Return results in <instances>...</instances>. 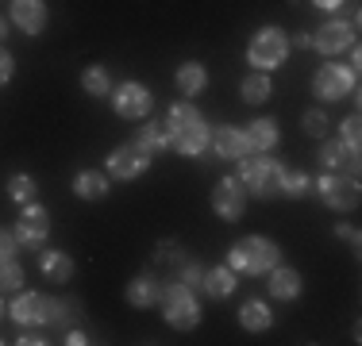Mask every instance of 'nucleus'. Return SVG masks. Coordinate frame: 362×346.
Returning <instances> with one entry per match:
<instances>
[{
  "label": "nucleus",
  "mask_w": 362,
  "mask_h": 346,
  "mask_svg": "<svg viewBox=\"0 0 362 346\" xmlns=\"http://www.w3.org/2000/svg\"><path fill=\"white\" fill-rule=\"evenodd\" d=\"M355 85H358V69H351V66H335V62H327L320 66L313 73V93L320 100H347V97H355Z\"/></svg>",
  "instance_id": "423d86ee"
},
{
  "label": "nucleus",
  "mask_w": 362,
  "mask_h": 346,
  "mask_svg": "<svg viewBox=\"0 0 362 346\" xmlns=\"http://www.w3.org/2000/svg\"><path fill=\"white\" fill-rule=\"evenodd\" d=\"M174 85H177V93H185V100H189V97H197V93H204V85H209V69H204L201 62H185V66H177Z\"/></svg>",
  "instance_id": "b1692460"
},
{
  "label": "nucleus",
  "mask_w": 362,
  "mask_h": 346,
  "mask_svg": "<svg viewBox=\"0 0 362 346\" xmlns=\"http://www.w3.org/2000/svg\"><path fill=\"white\" fill-rule=\"evenodd\" d=\"M4 39H8V16H0V47H4Z\"/></svg>",
  "instance_id": "a19ab883"
},
{
  "label": "nucleus",
  "mask_w": 362,
  "mask_h": 346,
  "mask_svg": "<svg viewBox=\"0 0 362 346\" xmlns=\"http://www.w3.org/2000/svg\"><path fill=\"white\" fill-rule=\"evenodd\" d=\"M16 239H20V246H42V242L50 239V212L42 204H23L20 212V223H16Z\"/></svg>",
  "instance_id": "9b49d317"
},
{
  "label": "nucleus",
  "mask_w": 362,
  "mask_h": 346,
  "mask_svg": "<svg viewBox=\"0 0 362 346\" xmlns=\"http://www.w3.org/2000/svg\"><path fill=\"white\" fill-rule=\"evenodd\" d=\"M243 135H247V150L251 154H270V150H278V143H281L278 119H255Z\"/></svg>",
  "instance_id": "dca6fc26"
},
{
  "label": "nucleus",
  "mask_w": 362,
  "mask_h": 346,
  "mask_svg": "<svg viewBox=\"0 0 362 346\" xmlns=\"http://www.w3.org/2000/svg\"><path fill=\"white\" fill-rule=\"evenodd\" d=\"M313 193L332 208V212H351L358 204V181L351 177H335V173H324V177L313 181Z\"/></svg>",
  "instance_id": "1a4fd4ad"
},
{
  "label": "nucleus",
  "mask_w": 362,
  "mask_h": 346,
  "mask_svg": "<svg viewBox=\"0 0 362 346\" xmlns=\"http://www.w3.org/2000/svg\"><path fill=\"white\" fill-rule=\"evenodd\" d=\"M146 169H151V158L132 143L116 146V150L108 154V177H116V181H135V177H143Z\"/></svg>",
  "instance_id": "ddd939ff"
},
{
  "label": "nucleus",
  "mask_w": 362,
  "mask_h": 346,
  "mask_svg": "<svg viewBox=\"0 0 362 346\" xmlns=\"http://www.w3.org/2000/svg\"><path fill=\"white\" fill-rule=\"evenodd\" d=\"M39 273L47 277V281L66 285L74 277V258L62 254V250H39Z\"/></svg>",
  "instance_id": "6ab92c4d"
},
{
  "label": "nucleus",
  "mask_w": 362,
  "mask_h": 346,
  "mask_svg": "<svg viewBox=\"0 0 362 346\" xmlns=\"http://www.w3.org/2000/svg\"><path fill=\"white\" fill-rule=\"evenodd\" d=\"M239 323H243L247 331H270L274 308L266 304V300H243V304H239Z\"/></svg>",
  "instance_id": "4be33fe9"
},
{
  "label": "nucleus",
  "mask_w": 362,
  "mask_h": 346,
  "mask_svg": "<svg viewBox=\"0 0 362 346\" xmlns=\"http://www.w3.org/2000/svg\"><path fill=\"white\" fill-rule=\"evenodd\" d=\"M0 319H4V300H0Z\"/></svg>",
  "instance_id": "79ce46f5"
},
{
  "label": "nucleus",
  "mask_w": 362,
  "mask_h": 346,
  "mask_svg": "<svg viewBox=\"0 0 362 346\" xmlns=\"http://www.w3.org/2000/svg\"><path fill=\"white\" fill-rule=\"evenodd\" d=\"M281 169H286V166L274 162L270 154H243V158H239V181H243L247 196H258V201L278 196Z\"/></svg>",
  "instance_id": "7ed1b4c3"
},
{
  "label": "nucleus",
  "mask_w": 362,
  "mask_h": 346,
  "mask_svg": "<svg viewBox=\"0 0 362 346\" xmlns=\"http://www.w3.org/2000/svg\"><path fill=\"white\" fill-rule=\"evenodd\" d=\"M281 196H293V201H300V196L313 193V177L300 169H281V185H278Z\"/></svg>",
  "instance_id": "bb28decb"
},
{
  "label": "nucleus",
  "mask_w": 362,
  "mask_h": 346,
  "mask_svg": "<svg viewBox=\"0 0 362 346\" xmlns=\"http://www.w3.org/2000/svg\"><path fill=\"white\" fill-rule=\"evenodd\" d=\"M23 285V270L16 262V254H0V292H12Z\"/></svg>",
  "instance_id": "c756f323"
},
{
  "label": "nucleus",
  "mask_w": 362,
  "mask_h": 346,
  "mask_svg": "<svg viewBox=\"0 0 362 346\" xmlns=\"http://www.w3.org/2000/svg\"><path fill=\"white\" fill-rule=\"evenodd\" d=\"M177 281H181V285H189V289H201L204 270H201L197 262H189V258H185V262H181V270H177Z\"/></svg>",
  "instance_id": "2f4dec72"
},
{
  "label": "nucleus",
  "mask_w": 362,
  "mask_h": 346,
  "mask_svg": "<svg viewBox=\"0 0 362 346\" xmlns=\"http://www.w3.org/2000/svg\"><path fill=\"white\" fill-rule=\"evenodd\" d=\"M335 239H347L351 246H358V227H347V223H339V227H335Z\"/></svg>",
  "instance_id": "c9c22d12"
},
{
  "label": "nucleus",
  "mask_w": 362,
  "mask_h": 346,
  "mask_svg": "<svg viewBox=\"0 0 362 346\" xmlns=\"http://www.w3.org/2000/svg\"><path fill=\"white\" fill-rule=\"evenodd\" d=\"M166 135H170V150L185 154V158H201L209 150V124L204 119H189V124H166Z\"/></svg>",
  "instance_id": "6e6552de"
},
{
  "label": "nucleus",
  "mask_w": 362,
  "mask_h": 346,
  "mask_svg": "<svg viewBox=\"0 0 362 346\" xmlns=\"http://www.w3.org/2000/svg\"><path fill=\"white\" fill-rule=\"evenodd\" d=\"M316 8H320V12H339L343 8V0H313Z\"/></svg>",
  "instance_id": "58836bf2"
},
{
  "label": "nucleus",
  "mask_w": 362,
  "mask_h": 346,
  "mask_svg": "<svg viewBox=\"0 0 362 346\" xmlns=\"http://www.w3.org/2000/svg\"><path fill=\"white\" fill-rule=\"evenodd\" d=\"M74 196H81V201H105V196H108V177H105V173H97V169H77Z\"/></svg>",
  "instance_id": "5701e85b"
},
{
  "label": "nucleus",
  "mask_w": 362,
  "mask_h": 346,
  "mask_svg": "<svg viewBox=\"0 0 362 346\" xmlns=\"http://www.w3.org/2000/svg\"><path fill=\"white\" fill-rule=\"evenodd\" d=\"M239 93H243V100L247 104H266L270 100V93H274V81H270V73H251V77H243V85H239Z\"/></svg>",
  "instance_id": "a878e982"
},
{
  "label": "nucleus",
  "mask_w": 362,
  "mask_h": 346,
  "mask_svg": "<svg viewBox=\"0 0 362 346\" xmlns=\"http://www.w3.org/2000/svg\"><path fill=\"white\" fill-rule=\"evenodd\" d=\"M12 23L28 35H42V28H47V4L42 0H12Z\"/></svg>",
  "instance_id": "2eb2a0df"
},
{
  "label": "nucleus",
  "mask_w": 362,
  "mask_h": 346,
  "mask_svg": "<svg viewBox=\"0 0 362 346\" xmlns=\"http://www.w3.org/2000/svg\"><path fill=\"white\" fill-rule=\"evenodd\" d=\"M289 47H305V50H308V47H313V35H308V31H305V35H297V39H293Z\"/></svg>",
  "instance_id": "ea45409f"
},
{
  "label": "nucleus",
  "mask_w": 362,
  "mask_h": 346,
  "mask_svg": "<svg viewBox=\"0 0 362 346\" xmlns=\"http://www.w3.org/2000/svg\"><path fill=\"white\" fill-rule=\"evenodd\" d=\"M243 208H247V189L239 177H223L220 185L212 189V212H216L220 220L235 223L239 215H243Z\"/></svg>",
  "instance_id": "f8f14e48"
},
{
  "label": "nucleus",
  "mask_w": 362,
  "mask_h": 346,
  "mask_svg": "<svg viewBox=\"0 0 362 346\" xmlns=\"http://www.w3.org/2000/svg\"><path fill=\"white\" fill-rule=\"evenodd\" d=\"M278 262H281V246L274 239H266V235L239 239L235 246H231V254H228V266L235 273H270Z\"/></svg>",
  "instance_id": "f03ea898"
},
{
  "label": "nucleus",
  "mask_w": 362,
  "mask_h": 346,
  "mask_svg": "<svg viewBox=\"0 0 362 346\" xmlns=\"http://www.w3.org/2000/svg\"><path fill=\"white\" fill-rule=\"evenodd\" d=\"M62 342H70V346H85V342H89V335L77 331V327H74V331H66V339H62Z\"/></svg>",
  "instance_id": "4c0bfd02"
},
{
  "label": "nucleus",
  "mask_w": 362,
  "mask_h": 346,
  "mask_svg": "<svg viewBox=\"0 0 362 346\" xmlns=\"http://www.w3.org/2000/svg\"><path fill=\"white\" fill-rule=\"evenodd\" d=\"M270 297L274 300H297L300 297V273L278 262L270 270Z\"/></svg>",
  "instance_id": "aec40b11"
},
{
  "label": "nucleus",
  "mask_w": 362,
  "mask_h": 346,
  "mask_svg": "<svg viewBox=\"0 0 362 346\" xmlns=\"http://www.w3.org/2000/svg\"><path fill=\"white\" fill-rule=\"evenodd\" d=\"M343 146L358 154V116H347V119H343Z\"/></svg>",
  "instance_id": "473e14b6"
},
{
  "label": "nucleus",
  "mask_w": 362,
  "mask_h": 346,
  "mask_svg": "<svg viewBox=\"0 0 362 346\" xmlns=\"http://www.w3.org/2000/svg\"><path fill=\"white\" fill-rule=\"evenodd\" d=\"M20 250V239H16L12 227H0V254H16Z\"/></svg>",
  "instance_id": "72a5a7b5"
},
{
  "label": "nucleus",
  "mask_w": 362,
  "mask_h": 346,
  "mask_svg": "<svg viewBox=\"0 0 362 346\" xmlns=\"http://www.w3.org/2000/svg\"><path fill=\"white\" fill-rule=\"evenodd\" d=\"M320 166H324L327 173L347 169V177L358 181V154L347 150V146H343V138H324V146H320Z\"/></svg>",
  "instance_id": "4468645a"
},
{
  "label": "nucleus",
  "mask_w": 362,
  "mask_h": 346,
  "mask_svg": "<svg viewBox=\"0 0 362 346\" xmlns=\"http://www.w3.org/2000/svg\"><path fill=\"white\" fill-rule=\"evenodd\" d=\"M16 342H20V346H42L47 339H42L39 331H23V335H20V339H16Z\"/></svg>",
  "instance_id": "e433bc0d"
},
{
  "label": "nucleus",
  "mask_w": 362,
  "mask_h": 346,
  "mask_svg": "<svg viewBox=\"0 0 362 346\" xmlns=\"http://www.w3.org/2000/svg\"><path fill=\"white\" fill-rule=\"evenodd\" d=\"M235 270L231 266H212V270H204V281H201V289L209 292V297H231L235 292Z\"/></svg>",
  "instance_id": "393cba45"
},
{
  "label": "nucleus",
  "mask_w": 362,
  "mask_h": 346,
  "mask_svg": "<svg viewBox=\"0 0 362 346\" xmlns=\"http://www.w3.org/2000/svg\"><path fill=\"white\" fill-rule=\"evenodd\" d=\"M132 146H139L146 158H154V154L170 150V135H166V124H143L139 131H135Z\"/></svg>",
  "instance_id": "412c9836"
},
{
  "label": "nucleus",
  "mask_w": 362,
  "mask_h": 346,
  "mask_svg": "<svg viewBox=\"0 0 362 346\" xmlns=\"http://www.w3.org/2000/svg\"><path fill=\"white\" fill-rule=\"evenodd\" d=\"M70 308H74V304H62V300L42 297V292H20V297H16V304L8 308V316H12L20 327H42V323L66 327V323L74 319Z\"/></svg>",
  "instance_id": "f257e3e1"
},
{
  "label": "nucleus",
  "mask_w": 362,
  "mask_h": 346,
  "mask_svg": "<svg viewBox=\"0 0 362 346\" xmlns=\"http://www.w3.org/2000/svg\"><path fill=\"white\" fill-rule=\"evenodd\" d=\"M351 47H355V23H347V20H327L313 31V50H320L327 58L343 54Z\"/></svg>",
  "instance_id": "9d476101"
},
{
  "label": "nucleus",
  "mask_w": 362,
  "mask_h": 346,
  "mask_svg": "<svg viewBox=\"0 0 362 346\" xmlns=\"http://www.w3.org/2000/svg\"><path fill=\"white\" fill-rule=\"evenodd\" d=\"M300 127H305V135H313V138H327V127H332V119H327L324 108H308L305 119H300Z\"/></svg>",
  "instance_id": "7c9ffc66"
},
{
  "label": "nucleus",
  "mask_w": 362,
  "mask_h": 346,
  "mask_svg": "<svg viewBox=\"0 0 362 346\" xmlns=\"http://www.w3.org/2000/svg\"><path fill=\"white\" fill-rule=\"evenodd\" d=\"M81 89L89 93L93 100L108 97V93H112V77H108V69H100V66H89V69L81 73Z\"/></svg>",
  "instance_id": "cd10ccee"
},
{
  "label": "nucleus",
  "mask_w": 362,
  "mask_h": 346,
  "mask_svg": "<svg viewBox=\"0 0 362 346\" xmlns=\"http://www.w3.org/2000/svg\"><path fill=\"white\" fill-rule=\"evenodd\" d=\"M289 58V39L281 28H258L251 47H247V62L255 69H262V73H270V69H278L281 62Z\"/></svg>",
  "instance_id": "39448f33"
},
{
  "label": "nucleus",
  "mask_w": 362,
  "mask_h": 346,
  "mask_svg": "<svg viewBox=\"0 0 362 346\" xmlns=\"http://www.w3.org/2000/svg\"><path fill=\"white\" fill-rule=\"evenodd\" d=\"M12 73H16V58L8 54L4 47H0V85H8V81H12Z\"/></svg>",
  "instance_id": "f704fd0d"
},
{
  "label": "nucleus",
  "mask_w": 362,
  "mask_h": 346,
  "mask_svg": "<svg viewBox=\"0 0 362 346\" xmlns=\"http://www.w3.org/2000/svg\"><path fill=\"white\" fill-rule=\"evenodd\" d=\"M108 97H112V112H116L119 119H146L154 108V97L143 81H124L119 89H112Z\"/></svg>",
  "instance_id": "0eeeda50"
},
{
  "label": "nucleus",
  "mask_w": 362,
  "mask_h": 346,
  "mask_svg": "<svg viewBox=\"0 0 362 346\" xmlns=\"http://www.w3.org/2000/svg\"><path fill=\"white\" fill-rule=\"evenodd\" d=\"M35 177H31V173H12V177H8V196H12L16 204H31L35 201Z\"/></svg>",
  "instance_id": "c85d7f7f"
},
{
  "label": "nucleus",
  "mask_w": 362,
  "mask_h": 346,
  "mask_svg": "<svg viewBox=\"0 0 362 346\" xmlns=\"http://www.w3.org/2000/svg\"><path fill=\"white\" fill-rule=\"evenodd\" d=\"M158 300H162V281L158 277L143 273V277H135V281L127 285V304L132 308H154Z\"/></svg>",
  "instance_id": "a211bd4d"
},
{
  "label": "nucleus",
  "mask_w": 362,
  "mask_h": 346,
  "mask_svg": "<svg viewBox=\"0 0 362 346\" xmlns=\"http://www.w3.org/2000/svg\"><path fill=\"white\" fill-rule=\"evenodd\" d=\"M162 316H166V323L174 327V331H193L197 323H201V304H197L193 289L181 281H170L162 285Z\"/></svg>",
  "instance_id": "20e7f679"
},
{
  "label": "nucleus",
  "mask_w": 362,
  "mask_h": 346,
  "mask_svg": "<svg viewBox=\"0 0 362 346\" xmlns=\"http://www.w3.org/2000/svg\"><path fill=\"white\" fill-rule=\"evenodd\" d=\"M209 146L216 150V158L223 162H239L247 154V135L243 131H235V127H216L209 138Z\"/></svg>",
  "instance_id": "f3484780"
}]
</instances>
